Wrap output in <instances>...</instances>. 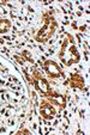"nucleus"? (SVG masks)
I'll return each mask as SVG.
<instances>
[{
	"instance_id": "423d86ee",
	"label": "nucleus",
	"mask_w": 90,
	"mask_h": 135,
	"mask_svg": "<svg viewBox=\"0 0 90 135\" xmlns=\"http://www.w3.org/2000/svg\"><path fill=\"white\" fill-rule=\"evenodd\" d=\"M69 85L71 87H75V89H83L84 87V79L79 74H72L71 79L69 80Z\"/></svg>"
},
{
	"instance_id": "20e7f679",
	"label": "nucleus",
	"mask_w": 90,
	"mask_h": 135,
	"mask_svg": "<svg viewBox=\"0 0 90 135\" xmlns=\"http://www.w3.org/2000/svg\"><path fill=\"white\" fill-rule=\"evenodd\" d=\"M43 68L46 71V73L48 74V76L53 78V79H57V78L62 76V72L60 69V67L58 66L57 62L52 61V60H46L43 62Z\"/></svg>"
},
{
	"instance_id": "1a4fd4ad",
	"label": "nucleus",
	"mask_w": 90,
	"mask_h": 135,
	"mask_svg": "<svg viewBox=\"0 0 90 135\" xmlns=\"http://www.w3.org/2000/svg\"><path fill=\"white\" fill-rule=\"evenodd\" d=\"M22 56H25V57H26V61H30L31 62V64H33V62H34V60L33 59H31V54L30 53H29V51L28 50H24L23 51V53H22Z\"/></svg>"
},
{
	"instance_id": "f257e3e1",
	"label": "nucleus",
	"mask_w": 90,
	"mask_h": 135,
	"mask_svg": "<svg viewBox=\"0 0 90 135\" xmlns=\"http://www.w3.org/2000/svg\"><path fill=\"white\" fill-rule=\"evenodd\" d=\"M59 59L65 66H71L73 64H78L80 60L79 51L76 46L75 38L71 35H66L65 40L62 41L61 48L59 51Z\"/></svg>"
},
{
	"instance_id": "6e6552de",
	"label": "nucleus",
	"mask_w": 90,
	"mask_h": 135,
	"mask_svg": "<svg viewBox=\"0 0 90 135\" xmlns=\"http://www.w3.org/2000/svg\"><path fill=\"white\" fill-rule=\"evenodd\" d=\"M12 24H11L10 19H0V33H5L11 29Z\"/></svg>"
},
{
	"instance_id": "39448f33",
	"label": "nucleus",
	"mask_w": 90,
	"mask_h": 135,
	"mask_svg": "<svg viewBox=\"0 0 90 135\" xmlns=\"http://www.w3.org/2000/svg\"><path fill=\"white\" fill-rule=\"evenodd\" d=\"M40 114L44 120H52L55 116V109L52 107V104L47 100H41L40 104Z\"/></svg>"
},
{
	"instance_id": "9d476101",
	"label": "nucleus",
	"mask_w": 90,
	"mask_h": 135,
	"mask_svg": "<svg viewBox=\"0 0 90 135\" xmlns=\"http://www.w3.org/2000/svg\"><path fill=\"white\" fill-rule=\"evenodd\" d=\"M29 134V130L28 129H22V130H19V132H18V134Z\"/></svg>"
},
{
	"instance_id": "f03ea898",
	"label": "nucleus",
	"mask_w": 90,
	"mask_h": 135,
	"mask_svg": "<svg viewBox=\"0 0 90 135\" xmlns=\"http://www.w3.org/2000/svg\"><path fill=\"white\" fill-rule=\"evenodd\" d=\"M58 28V22L52 16V13H44L43 16V25L36 33L35 40L37 42H47L52 36L54 35L55 30Z\"/></svg>"
},
{
	"instance_id": "7ed1b4c3",
	"label": "nucleus",
	"mask_w": 90,
	"mask_h": 135,
	"mask_svg": "<svg viewBox=\"0 0 90 135\" xmlns=\"http://www.w3.org/2000/svg\"><path fill=\"white\" fill-rule=\"evenodd\" d=\"M30 83L34 84V86L36 87V90L41 91L46 97H51V96H54V94H55V92L52 90L48 80H47L46 78H43L42 74L40 73L37 69H33V78L30 79Z\"/></svg>"
},
{
	"instance_id": "0eeeda50",
	"label": "nucleus",
	"mask_w": 90,
	"mask_h": 135,
	"mask_svg": "<svg viewBox=\"0 0 90 135\" xmlns=\"http://www.w3.org/2000/svg\"><path fill=\"white\" fill-rule=\"evenodd\" d=\"M47 98H48V102L58 104L61 108H65V105H66V99H65V97L64 96H60V94H58V93H55L54 96H51V97H47Z\"/></svg>"
}]
</instances>
